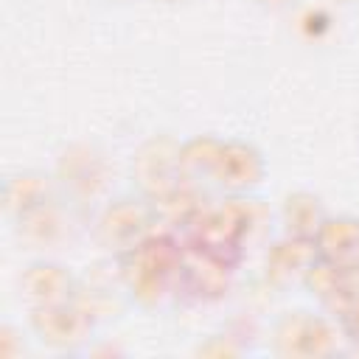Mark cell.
I'll use <instances>...</instances> for the list:
<instances>
[{"mask_svg": "<svg viewBox=\"0 0 359 359\" xmlns=\"http://www.w3.org/2000/svg\"><path fill=\"white\" fill-rule=\"evenodd\" d=\"M115 261L121 266L118 272L123 292L143 309H157L180 292L182 250L165 236L154 233L140 247Z\"/></svg>", "mask_w": 359, "mask_h": 359, "instance_id": "1", "label": "cell"}, {"mask_svg": "<svg viewBox=\"0 0 359 359\" xmlns=\"http://www.w3.org/2000/svg\"><path fill=\"white\" fill-rule=\"evenodd\" d=\"M154 224H157L154 202L132 191L112 196L98 208V213L93 216V238L107 255L121 258L135 247H140L146 238H151Z\"/></svg>", "mask_w": 359, "mask_h": 359, "instance_id": "2", "label": "cell"}, {"mask_svg": "<svg viewBox=\"0 0 359 359\" xmlns=\"http://www.w3.org/2000/svg\"><path fill=\"white\" fill-rule=\"evenodd\" d=\"M348 342L339 320L334 314H320L309 309L283 311L269 331V351L275 356H334Z\"/></svg>", "mask_w": 359, "mask_h": 359, "instance_id": "3", "label": "cell"}, {"mask_svg": "<svg viewBox=\"0 0 359 359\" xmlns=\"http://www.w3.org/2000/svg\"><path fill=\"white\" fill-rule=\"evenodd\" d=\"M180 143L171 135H151L146 137L129 160V180H132V191H137L140 196L151 199L154 205L174 196L185 182L182 168H180Z\"/></svg>", "mask_w": 359, "mask_h": 359, "instance_id": "4", "label": "cell"}, {"mask_svg": "<svg viewBox=\"0 0 359 359\" xmlns=\"http://www.w3.org/2000/svg\"><path fill=\"white\" fill-rule=\"evenodd\" d=\"M98 317L79 300H62L39 309H28V328L31 334L56 353H79L90 351Z\"/></svg>", "mask_w": 359, "mask_h": 359, "instance_id": "5", "label": "cell"}, {"mask_svg": "<svg viewBox=\"0 0 359 359\" xmlns=\"http://www.w3.org/2000/svg\"><path fill=\"white\" fill-rule=\"evenodd\" d=\"M11 224H14V238L22 250L48 255V252L65 250L67 244L76 241V236L81 230V208L65 196H56L45 205L11 219Z\"/></svg>", "mask_w": 359, "mask_h": 359, "instance_id": "6", "label": "cell"}, {"mask_svg": "<svg viewBox=\"0 0 359 359\" xmlns=\"http://www.w3.org/2000/svg\"><path fill=\"white\" fill-rule=\"evenodd\" d=\"M53 174L59 180L62 196L70 199L73 205H79L81 210L90 202H95L107 191V182H109L107 157L93 143H70L59 154Z\"/></svg>", "mask_w": 359, "mask_h": 359, "instance_id": "7", "label": "cell"}, {"mask_svg": "<svg viewBox=\"0 0 359 359\" xmlns=\"http://www.w3.org/2000/svg\"><path fill=\"white\" fill-rule=\"evenodd\" d=\"M266 171V157L255 143L241 137H224V149L210 177V185H216L224 196H250L264 185Z\"/></svg>", "mask_w": 359, "mask_h": 359, "instance_id": "8", "label": "cell"}, {"mask_svg": "<svg viewBox=\"0 0 359 359\" xmlns=\"http://www.w3.org/2000/svg\"><path fill=\"white\" fill-rule=\"evenodd\" d=\"M17 289L28 309H39V306L73 300L79 292V278L70 272V266H65L48 255H39L20 272Z\"/></svg>", "mask_w": 359, "mask_h": 359, "instance_id": "9", "label": "cell"}, {"mask_svg": "<svg viewBox=\"0 0 359 359\" xmlns=\"http://www.w3.org/2000/svg\"><path fill=\"white\" fill-rule=\"evenodd\" d=\"M56 196H62V188L53 171H42V168L14 171L3 185V210L8 219H17Z\"/></svg>", "mask_w": 359, "mask_h": 359, "instance_id": "10", "label": "cell"}, {"mask_svg": "<svg viewBox=\"0 0 359 359\" xmlns=\"http://www.w3.org/2000/svg\"><path fill=\"white\" fill-rule=\"evenodd\" d=\"M314 244L323 261H331L348 272H359V216L328 213Z\"/></svg>", "mask_w": 359, "mask_h": 359, "instance_id": "11", "label": "cell"}, {"mask_svg": "<svg viewBox=\"0 0 359 359\" xmlns=\"http://www.w3.org/2000/svg\"><path fill=\"white\" fill-rule=\"evenodd\" d=\"M320 258L317 244L309 238H294V236H280L269 252H266V278L272 283H303L306 272L314 266V261Z\"/></svg>", "mask_w": 359, "mask_h": 359, "instance_id": "12", "label": "cell"}, {"mask_svg": "<svg viewBox=\"0 0 359 359\" xmlns=\"http://www.w3.org/2000/svg\"><path fill=\"white\" fill-rule=\"evenodd\" d=\"M278 216H280V227L286 236L314 241L320 227L328 219V208L323 196H317L314 191H292L283 196Z\"/></svg>", "mask_w": 359, "mask_h": 359, "instance_id": "13", "label": "cell"}, {"mask_svg": "<svg viewBox=\"0 0 359 359\" xmlns=\"http://www.w3.org/2000/svg\"><path fill=\"white\" fill-rule=\"evenodd\" d=\"M224 149V137L219 135H194L188 140L180 143V168L185 182L196 185V182H210L216 163L222 157Z\"/></svg>", "mask_w": 359, "mask_h": 359, "instance_id": "14", "label": "cell"}, {"mask_svg": "<svg viewBox=\"0 0 359 359\" xmlns=\"http://www.w3.org/2000/svg\"><path fill=\"white\" fill-rule=\"evenodd\" d=\"M244 351H247V345L241 342V337H236L230 331L210 334L205 342L196 345V353H205V356H238Z\"/></svg>", "mask_w": 359, "mask_h": 359, "instance_id": "15", "label": "cell"}, {"mask_svg": "<svg viewBox=\"0 0 359 359\" xmlns=\"http://www.w3.org/2000/svg\"><path fill=\"white\" fill-rule=\"evenodd\" d=\"M348 337V342H359V289L351 292V297L342 303V309L334 314Z\"/></svg>", "mask_w": 359, "mask_h": 359, "instance_id": "16", "label": "cell"}, {"mask_svg": "<svg viewBox=\"0 0 359 359\" xmlns=\"http://www.w3.org/2000/svg\"><path fill=\"white\" fill-rule=\"evenodd\" d=\"M20 334L22 331L17 325H11V323L0 325V353L3 356H20V353H25V342L17 339Z\"/></svg>", "mask_w": 359, "mask_h": 359, "instance_id": "17", "label": "cell"}, {"mask_svg": "<svg viewBox=\"0 0 359 359\" xmlns=\"http://www.w3.org/2000/svg\"><path fill=\"white\" fill-rule=\"evenodd\" d=\"M250 6L261 8V11H272V14H283V11H294L300 6V0H247Z\"/></svg>", "mask_w": 359, "mask_h": 359, "instance_id": "18", "label": "cell"}, {"mask_svg": "<svg viewBox=\"0 0 359 359\" xmlns=\"http://www.w3.org/2000/svg\"><path fill=\"white\" fill-rule=\"evenodd\" d=\"M151 3H157V6H188L194 0H151Z\"/></svg>", "mask_w": 359, "mask_h": 359, "instance_id": "19", "label": "cell"}, {"mask_svg": "<svg viewBox=\"0 0 359 359\" xmlns=\"http://www.w3.org/2000/svg\"><path fill=\"white\" fill-rule=\"evenodd\" d=\"M328 3H331V6H353L356 0H328Z\"/></svg>", "mask_w": 359, "mask_h": 359, "instance_id": "20", "label": "cell"}, {"mask_svg": "<svg viewBox=\"0 0 359 359\" xmlns=\"http://www.w3.org/2000/svg\"><path fill=\"white\" fill-rule=\"evenodd\" d=\"M107 3H115V6H126V3H132V0H107Z\"/></svg>", "mask_w": 359, "mask_h": 359, "instance_id": "21", "label": "cell"}]
</instances>
